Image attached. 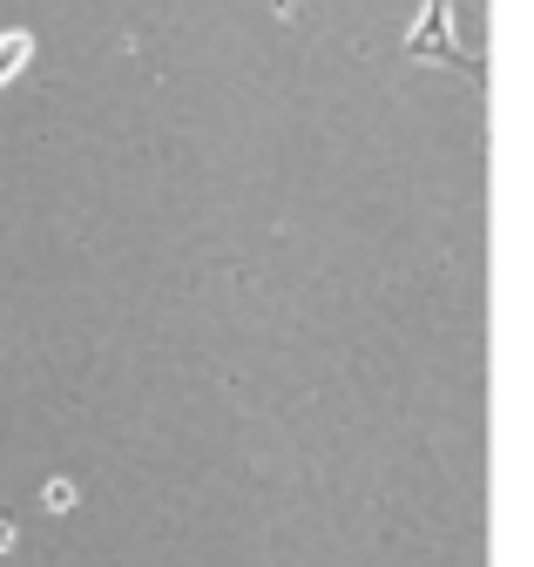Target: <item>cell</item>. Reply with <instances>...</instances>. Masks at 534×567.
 <instances>
[{
    "instance_id": "obj_1",
    "label": "cell",
    "mask_w": 534,
    "mask_h": 567,
    "mask_svg": "<svg viewBox=\"0 0 534 567\" xmlns=\"http://www.w3.org/2000/svg\"><path fill=\"white\" fill-rule=\"evenodd\" d=\"M446 14H453V0H427V8H420V28H413V41H407V61H427V54H433V61H453L466 82H481V89H487L481 61H474V54H466V48L453 41Z\"/></svg>"
},
{
    "instance_id": "obj_2",
    "label": "cell",
    "mask_w": 534,
    "mask_h": 567,
    "mask_svg": "<svg viewBox=\"0 0 534 567\" xmlns=\"http://www.w3.org/2000/svg\"><path fill=\"white\" fill-rule=\"evenodd\" d=\"M28 54H34V34H28V28H14L8 41H0V82H14L21 68H28Z\"/></svg>"
},
{
    "instance_id": "obj_3",
    "label": "cell",
    "mask_w": 534,
    "mask_h": 567,
    "mask_svg": "<svg viewBox=\"0 0 534 567\" xmlns=\"http://www.w3.org/2000/svg\"><path fill=\"white\" fill-rule=\"evenodd\" d=\"M8 540H14V527H8V520H0V547H8Z\"/></svg>"
}]
</instances>
